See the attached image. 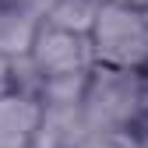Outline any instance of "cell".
<instances>
[{
    "mask_svg": "<svg viewBox=\"0 0 148 148\" xmlns=\"http://www.w3.org/2000/svg\"><path fill=\"white\" fill-rule=\"evenodd\" d=\"M141 85H145V71L92 64L85 92H81V116L88 123V131H99V127H138Z\"/></svg>",
    "mask_w": 148,
    "mask_h": 148,
    "instance_id": "6da1fadb",
    "label": "cell"
},
{
    "mask_svg": "<svg viewBox=\"0 0 148 148\" xmlns=\"http://www.w3.org/2000/svg\"><path fill=\"white\" fill-rule=\"evenodd\" d=\"M92 60L102 67H127L145 71L148 39H145V11H134L116 0H102L95 21L88 28Z\"/></svg>",
    "mask_w": 148,
    "mask_h": 148,
    "instance_id": "7a4b0ae2",
    "label": "cell"
},
{
    "mask_svg": "<svg viewBox=\"0 0 148 148\" xmlns=\"http://www.w3.org/2000/svg\"><path fill=\"white\" fill-rule=\"evenodd\" d=\"M28 64L35 67V74L42 81V78H64V74H88L95 60H92L88 35L39 21L35 39L28 46Z\"/></svg>",
    "mask_w": 148,
    "mask_h": 148,
    "instance_id": "3957f363",
    "label": "cell"
},
{
    "mask_svg": "<svg viewBox=\"0 0 148 148\" xmlns=\"http://www.w3.org/2000/svg\"><path fill=\"white\" fill-rule=\"evenodd\" d=\"M42 102L32 92H4L0 95V148H28L39 127Z\"/></svg>",
    "mask_w": 148,
    "mask_h": 148,
    "instance_id": "277c9868",
    "label": "cell"
},
{
    "mask_svg": "<svg viewBox=\"0 0 148 148\" xmlns=\"http://www.w3.org/2000/svg\"><path fill=\"white\" fill-rule=\"evenodd\" d=\"M85 134L88 123L81 116V106H42L28 148H81Z\"/></svg>",
    "mask_w": 148,
    "mask_h": 148,
    "instance_id": "5b68a950",
    "label": "cell"
},
{
    "mask_svg": "<svg viewBox=\"0 0 148 148\" xmlns=\"http://www.w3.org/2000/svg\"><path fill=\"white\" fill-rule=\"evenodd\" d=\"M42 18L21 7L18 0H0V53L4 57H28V46L35 39Z\"/></svg>",
    "mask_w": 148,
    "mask_h": 148,
    "instance_id": "8992f818",
    "label": "cell"
},
{
    "mask_svg": "<svg viewBox=\"0 0 148 148\" xmlns=\"http://www.w3.org/2000/svg\"><path fill=\"white\" fill-rule=\"evenodd\" d=\"M99 4L102 0H53L49 11L42 14V21L57 25V28H67V32H78V35H88Z\"/></svg>",
    "mask_w": 148,
    "mask_h": 148,
    "instance_id": "52a82bcc",
    "label": "cell"
},
{
    "mask_svg": "<svg viewBox=\"0 0 148 148\" xmlns=\"http://www.w3.org/2000/svg\"><path fill=\"white\" fill-rule=\"evenodd\" d=\"M81 148H141V134L138 127H99L85 134Z\"/></svg>",
    "mask_w": 148,
    "mask_h": 148,
    "instance_id": "ba28073f",
    "label": "cell"
},
{
    "mask_svg": "<svg viewBox=\"0 0 148 148\" xmlns=\"http://www.w3.org/2000/svg\"><path fill=\"white\" fill-rule=\"evenodd\" d=\"M14 88V74H11V57H4L0 53V95L4 92H11Z\"/></svg>",
    "mask_w": 148,
    "mask_h": 148,
    "instance_id": "9c48e42d",
    "label": "cell"
},
{
    "mask_svg": "<svg viewBox=\"0 0 148 148\" xmlns=\"http://www.w3.org/2000/svg\"><path fill=\"white\" fill-rule=\"evenodd\" d=\"M116 4H127V7H134V11H148V0H116Z\"/></svg>",
    "mask_w": 148,
    "mask_h": 148,
    "instance_id": "30bf717a",
    "label": "cell"
},
{
    "mask_svg": "<svg viewBox=\"0 0 148 148\" xmlns=\"http://www.w3.org/2000/svg\"><path fill=\"white\" fill-rule=\"evenodd\" d=\"M145 39H148V11H145ZM145 71H148V57H145Z\"/></svg>",
    "mask_w": 148,
    "mask_h": 148,
    "instance_id": "8fae6325",
    "label": "cell"
},
{
    "mask_svg": "<svg viewBox=\"0 0 148 148\" xmlns=\"http://www.w3.org/2000/svg\"><path fill=\"white\" fill-rule=\"evenodd\" d=\"M138 131H141V134H148V116H145V120L138 123Z\"/></svg>",
    "mask_w": 148,
    "mask_h": 148,
    "instance_id": "7c38bea8",
    "label": "cell"
},
{
    "mask_svg": "<svg viewBox=\"0 0 148 148\" xmlns=\"http://www.w3.org/2000/svg\"><path fill=\"white\" fill-rule=\"evenodd\" d=\"M138 134H141V131H138ZM141 148H148V134H141Z\"/></svg>",
    "mask_w": 148,
    "mask_h": 148,
    "instance_id": "4fadbf2b",
    "label": "cell"
}]
</instances>
